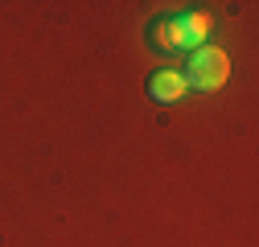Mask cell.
I'll list each match as a JSON object with an SVG mask.
<instances>
[{"label": "cell", "instance_id": "cell-4", "mask_svg": "<svg viewBox=\"0 0 259 247\" xmlns=\"http://www.w3.org/2000/svg\"><path fill=\"white\" fill-rule=\"evenodd\" d=\"M152 37H156V46H165V50H181V46H185L181 21H160V25L152 29Z\"/></svg>", "mask_w": 259, "mask_h": 247}, {"label": "cell", "instance_id": "cell-2", "mask_svg": "<svg viewBox=\"0 0 259 247\" xmlns=\"http://www.w3.org/2000/svg\"><path fill=\"white\" fill-rule=\"evenodd\" d=\"M185 91H189V78L181 70H156L152 74V99L156 103H177Z\"/></svg>", "mask_w": 259, "mask_h": 247}, {"label": "cell", "instance_id": "cell-3", "mask_svg": "<svg viewBox=\"0 0 259 247\" xmlns=\"http://www.w3.org/2000/svg\"><path fill=\"white\" fill-rule=\"evenodd\" d=\"M210 29H214V17L206 13V9H193L185 21H181V33H185V46H193V42H206L210 37Z\"/></svg>", "mask_w": 259, "mask_h": 247}, {"label": "cell", "instance_id": "cell-1", "mask_svg": "<svg viewBox=\"0 0 259 247\" xmlns=\"http://www.w3.org/2000/svg\"><path fill=\"white\" fill-rule=\"evenodd\" d=\"M193 83H198L202 91H222L226 83H231V54H226L222 46H202L198 54H193Z\"/></svg>", "mask_w": 259, "mask_h": 247}]
</instances>
